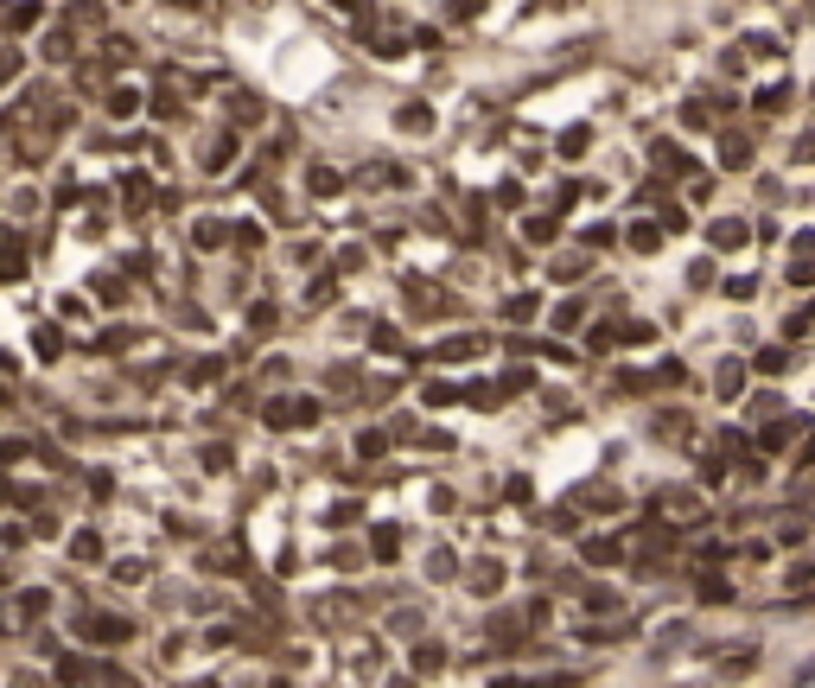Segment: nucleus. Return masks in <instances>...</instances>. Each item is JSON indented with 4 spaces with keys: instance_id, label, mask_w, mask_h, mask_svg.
I'll use <instances>...</instances> for the list:
<instances>
[]
</instances>
